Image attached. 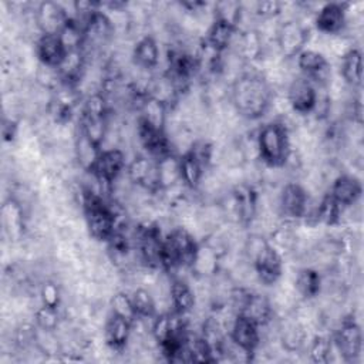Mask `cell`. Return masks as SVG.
I'll use <instances>...</instances> for the list:
<instances>
[{"mask_svg":"<svg viewBox=\"0 0 364 364\" xmlns=\"http://www.w3.org/2000/svg\"><path fill=\"white\" fill-rule=\"evenodd\" d=\"M243 256L252 263L257 282L263 286L277 284L284 274V257L263 235L250 233L242 246Z\"/></svg>","mask_w":364,"mask_h":364,"instance_id":"7a4b0ae2","label":"cell"},{"mask_svg":"<svg viewBox=\"0 0 364 364\" xmlns=\"http://www.w3.org/2000/svg\"><path fill=\"white\" fill-rule=\"evenodd\" d=\"M179 171L182 183L191 191L196 192L200 186V182L206 173L203 165L193 156L192 152L186 151L179 155Z\"/></svg>","mask_w":364,"mask_h":364,"instance_id":"cb8c5ba5","label":"cell"},{"mask_svg":"<svg viewBox=\"0 0 364 364\" xmlns=\"http://www.w3.org/2000/svg\"><path fill=\"white\" fill-rule=\"evenodd\" d=\"M313 24L320 34L338 36L344 34L348 24L347 3H326L314 13Z\"/></svg>","mask_w":364,"mask_h":364,"instance_id":"9c48e42d","label":"cell"},{"mask_svg":"<svg viewBox=\"0 0 364 364\" xmlns=\"http://www.w3.org/2000/svg\"><path fill=\"white\" fill-rule=\"evenodd\" d=\"M340 78L350 88H361L363 84V54L358 47H353L340 58Z\"/></svg>","mask_w":364,"mask_h":364,"instance_id":"7402d4cb","label":"cell"},{"mask_svg":"<svg viewBox=\"0 0 364 364\" xmlns=\"http://www.w3.org/2000/svg\"><path fill=\"white\" fill-rule=\"evenodd\" d=\"M20 131V125L18 121L14 119L13 117H4L3 118V125H1V135H3V141L4 142H10L13 144L17 139Z\"/></svg>","mask_w":364,"mask_h":364,"instance_id":"d6a6232c","label":"cell"},{"mask_svg":"<svg viewBox=\"0 0 364 364\" xmlns=\"http://www.w3.org/2000/svg\"><path fill=\"white\" fill-rule=\"evenodd\" d=\"M127 165V155L122 148H105L101 149L90 172L101 181L114 183L125 172Z\"/></svg>","mask_w":364,"mask_h":364,"instance_id":"7c38bea8","label":"cell"},{"mask_svg":"<svg viewBox=\"0 0 364 364\" xmlns=\"http://www.w3.org/2000/svg\"><path fill=\"white\" fill-rule=\"evenodd\" d=\"M318 97V85L311 80L297 75L286 87V100L293 114L300 117L311 115Z\"/></svg>","mask_w":364,"mask_h":364,"instance_id":"52a82bcc","label":"cell"},{"mask_svg":"<svg viewBox=\"0 0 364 364\" xmlns=\"http://www.w3.org/2000/svg\"><path fill=\"white\" fill-rule=\"evenodd\" d=\"M333 351H334V344H333L331 334L317 333L309 341V347H307L309 358L316 364L330 363Z\"/></svg>","mask_w":364,"mask_h":364,"instance_id":"4316f807","label":"cell"},{"mask_svg":"<svg viewBox=\"0 0 364 364\" xmlns=\"http://www.w3.org/2000/svg\"><path fill=\"white\" fill-rule=\"evenodd\" d=\"M136 112H138V118L144 119L154 128L165 131L168 115H169V107L166 104L146 95L139 102Z\"/></svg>","mask_w":364,"mask_h":364,"instance_id":"603a6c76","label":"cell"},{"mask_svg":"<svg viewBox=\"0 0 364 364\" xmlns=\"http://www.w3.org/2000/svg\"><path fill=\"white\" fill-rule=\"evenodd\" d=\"M284 4L282 1L269 0V1H257L255 3L252 14L264 20H276L282 16Z\"/></svg>","mask_w":364,"mask_h":364,"instance_id":"1f68e13d","label":"cell"},{"mask_svg":"<svg viewBox=\"0 0 364 364\" xmlns=\"http://www.w3.org/2000/svg\"><path fill=\"white\" fill-rule=\"evenodd\" d=\"M228 337L233 344L246 351L250 355H255L262 344V327L250 320L246 316L236 314Z\"/></svg>","mask_w":364,"mask_h":364,"instance_id":"30bf717a","label":"cell"},{"mask_svg":"<svg viewBox=\"0 0 364 364\" xmlns=\"http://www.w3.org/2000/svg\"><path fill=\"white\" fill-rule=\"evenodd\" d=\"M334 350L340 354L343 361H355L363 351V333L358 321L353 313L343 316L331 334Z\"/></svg>","mask_w":364,"mask_h":364,"instance_id":"5b68a950","label":"cell"},{"mask_svg":"<svg viewBox=\"0 0 364 364\" xmlns=\"http://www.w3.org/2000/svg\"><path fill=\"white\" fill-rule=\"evenodd\" d=\"M4 230L11 240H18L24 235L26 215L23 203L16 198H9L1 208Z\"/></svg>","mask_w":364,"mask_h":364,"instance_id":"44dd1931","label":"cell"},{"mask_svg":"<svg viewBox=\"0 0 364 364\" xmlns=\"http://www.w3.org/2000/svg\"><path fill=\"white\" fill-rule=\"evenodd\" d=\"M237 30L239 28L236 26H233L228 21L213 18L212 23L209 24V27L206 28L205 37L202 40L210 48H213L219 53H225L229 50Z\"/></svg>","mask_w":364,"mask_h":364,"instance_id":"ffe728a7","label":"cell"},{"mask_svg":"<svg viewBox=\"0 0 364 364\" xmlns=\"http://www.w3.org/2000/svg\"><path fill=\"white\" fill-rule=\"evenodd\" d=\"M109 311L127 318L131 323L138 318L134 309L132 297L124 290H117L112 293V296L109 297Z\"/></svg>","mask_w":364,"mask_h":364,"instance_id":"f546056e","label":"cell"},{"mask_svg":"<svg viewBox=\"0 0 364 364\" xmlns=\"http://www.w3.org/2000/svg\"><path fill=\"white\" fill-rule=\"evenodd\" d=\"M169 304H171V310L188 317L189 314L193 313L196 304H198V299H196V293L193 290V287L189 284V282H186L182 277H171L169 282Z\"/></svg>","mask_w":364,"mask_h":364,"instance_id":"e0dca14e","label":"cell"},{"mask_svg":"<svg viewBox=\"0 0 364 364\" xmlns=\"http://www.w3.org/2000/svg\"><path fill=\"white\" fill-rule=\"evenodd\" d=\"M327 193L341 206L350 208L358 203L363 195L361 181L351 173L341 172L330 185Z\"/></svg>","mask_w":364,"mask_h":364,"instance_id":"5bb4252c","label":"cell"},{"mask_svg":"<svg viewBox=\"0 0 364 364\" xmlns=\"http://www.w3.org/2000/svg\"><path fill=\"white\" fill-rule=\"evenodd\" d=\"M131 297L138 318L152 320L158 314V304L149 289L139 286L131 293Z\"/></svg>","mask_w":364,"mask_h":364,"instance_id":"83f0119b","label":"cell"},{"mask_svg":"<svg viewBox=\"0 0 364 364\" xmlns=\"http://www.w3.org/2000/svg\"><path fill=\"white\" fill-rule=\"evenodd\" d=\"M259 162L267 168H284L291 154L290 127L280 119L263 124L256 132Z\"/></svg>","mask_w":364,"mask_h":364,"instance_id":"3957f363","label":"cell"},{"mask_svg":"<svg viewBox=\"0 0 364 364\" xmlns=\"http://www.w3.org/2000/svg\"><path fill=\"white\" fill-rule=\"evenodd\" d=\"M33 323L36 327L41 331H48V333H55L60 330L61 326V316H60V309L57 307H50L41 304L34 310L33 314Z\"/></svg>","mask_w":364,"mask_h":364,"instance_id":"f1b7e54d","label":"cell"},{"mask_svg":"<svg viewBox=\"0 0 364 364\" xmlns=\"http://www.w3.org/2000/svg\"><path fill=\"white\" fill-rule=\"evenodd\" d=\"M158 161V176H159V192L175 189L182 186L181 171H179V155L171 154Z\"/></svg>","mask_w":364,"mask_h":364,"instance_id":"484cf974","label":"cell"},{"mask_svg":"<svg viewBox=\"0 0 364 364\" xmlns=\"http://www.w3.org/2000/svg\"><path fill=\"white\" fill-rule=\"evenodd\" d=\"M341 213H343V208L326 192L316 202L314 225L324 226V228L337 226L341 223Z\"/></svg>","mask_w":364,"mask_h":364,"instance_id":"d4e9b609","label":"cell"},{"mask_svg":"<svg viewBox=\"0 0 364 364\" xmlns=\"http://www.w3.org/2000/svg\"><path fill=\"white\" fill-rule=\"evenodd\" d=\"M67 51L60 34H40L34 40V55L40 64L58 68Z\"/></svg>","mask_w":364,"mask_h":364,"instance_id":"2e32d148","label":"cell"},{"mask_svg":"<svg viewBox=\"0 0 364 364\" xmlns=\"http://www.w3.org/2000/svg\"><path fill=\"white\" fill-rule=\"evenodd\" d=\"M310 40V28L300 18H284L279 23L274 44L284 60H293L306 48Z\"/></svg>","mask_w":364,"mask_h":364,"instance_id":"8992f818","label":"cell"},{"mask_svg":"<svg viewBox=\"0 0 364 364\" xmlns=\"http://www.w3.org/2000/svg\"><path fill=\"white\" fill-rule=\"evenodd\" d=\"M313 199L310 192L299 181H289L282 185L277 195V210L282 220H303L310 210Z\"/></svg>","mask_w":364,"mask_h":364,"instance_id":"277c9868","label":"cell"},{"mask_svg":"<svg viewBox=\"0 0 364 364\" xmlns=\"http://www.w3.org/2000/svg\"><path fill=\"white\" fill-rule=\"evenodd\" d=\"M132 64L141 70L152 71L158 67L161 60V50L154 34H146L138 38L131 50Z\"/></svg>","mask_w":364,"mask_h":364,"instance_id":"ac0fdd59","label":"cell"},{"mask_svg":"<svg viewBox=\"0 0 364 364\" xmlns=\"http://www.w3.org/2000/svg\"><path fill=\"white\" fill-rule=\"evenodd\" d=\"M274 90L260 71H245L230 85L229 100L237 114L247 121H256L272 109Z\"/></svg>","mask_w":364,"mask_h":364,"instance_id":"6da1fadb","label":"cell"},{"mask_svg":"<svg viewBox=\"0 0 364 364\" xmlns=\"http://www.w3.org/2000/svg\"><path fill=\"white\" fill-rule=\"evenodd\" d=\"M102 333L105 346L112 351L122 353L128 347V343L131 340L132 323L109 311L108 317L104 321Z\"/></svg>","mask_w":364,"mask_h":364,"instance_id":"9a60e30c","label":"cell"},{"mask_svg":"<svg viewBox=\"0 0 364 364\" xmlns=\"http://www.w3.org/2000/svg\"><path fill=\"white\" fill-rule=\"evenodd\" d=\"M293 289L303 300H313L318 297L323 291V276L320 270L311 266L299 269L293 277Z\"/></svg>","mask_w":364,"mask_h":364,"instance_id":"d6986e66","label":"cell"},{"mask_svg":"<svg viewBox=\"0 0 364 364\" xmlns=\"http://www.w3.org/2000/svg\"><path fill=\"white\" fill-rule=\"evenodd\" d=\"M294 61L301 75L311 80L313 82L326 85L327 81L330 80L328 77L330 63L326 54L318 51L317 48L306 47L294 57Z\"/></svg>","mask_w":364,"mask_h":364,"instance_id":"8fae6325","label":"cell"},{"mask_svg":"<svg viewBox=\"0 0 364 364\" xmlns=\"http://www.w3.org/2000/svg\"><path fill=\"white\" fill-rule=\"evenodd\" d=\"M38 297H40L41 304L60 309L61 301H63L61 286L55 280H53V279H46V280H43L40 283Z\"/></svg>","mask_w":364,"mask_h":364,"instance_id":"4dcf8cb0","label":"cell"},{"mask_svg":"<svg viewBox=\"0 0 364 364\" xmlns=\"http://www.w3.org/2000/svg\"><path fill=\"white\" fill-rule=\"evenodd\" d=\"M125 173L132 185L156 195L159 189L158 161L148 155H136L127 165Z\"/></svg>","mask_w":364,"mask_h":364,"instance_id":"ba28073f","label":"cell"},{"mask_svg":"<svg viewBox=\"0 0 364 364\" xmlns=\"http://www.w3.org/2000/svg\"><path fill=\"white\" fill-rule=\"evenodd\" d=\"M34 18L41 34H60L70 16L64 4L57 1H41L34 10Z\"/></svg>","mask_w":364,"mask_h":364,"instance_id":"4fadbf2b","label":"cell"}]
</instances>
